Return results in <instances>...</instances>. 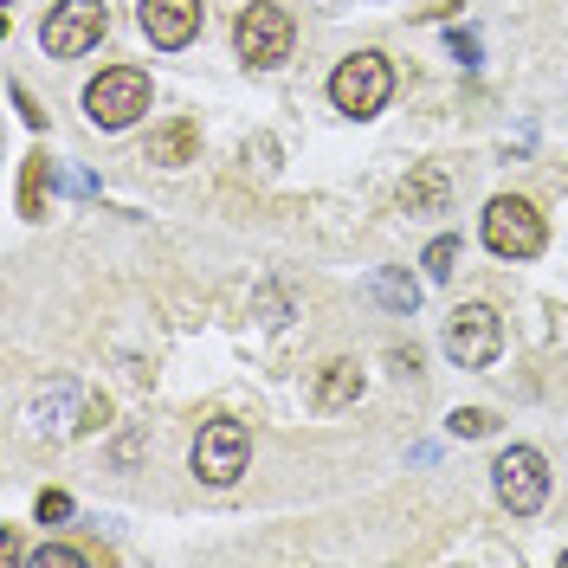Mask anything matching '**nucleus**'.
<instances>
[{"label":"nucleus","instance_id":"f257e3e1","mask_svg":"<svg viewBox=\"0 0 568 568\" xmlns=\"http://www.w3.org/2000/svg\"><path fill=\"white\" fill-rule=\"evenodd\" d=\"M394 98V65L382 59V52H355V59H343V65L329 71V104L343 110V116H382Z\"/></svg>","mask_w":568,"mask_h":568},{"label":"nucleus","instance_id":"f03ea898","mask_svg":"<svg viewBox=\"0 0 568 568\" xmlns=\"http://www.w3.org/2000/svg\"><path fill=\"white\" fill-rule=\"evenodd\" d=\"M491 485H497V504L510 517H536L542 497H549V465H542L536 446H504L491 465Z\"/></svg>","mask_w":568,"mask_h":568},{"label":"nucleus","instance_id":"7ed1b4c3","mask_svg":"<svg viewBox=\"0 0 568 568\" xmlns=\"http://www.w3.org/2000/svg\"><path fill=\"white\" fill-rule=\"evenodd\" d=\"M291 39H297V27H291V13L284 7H272V0H252L246 13L233 20V45H240V59L258 71H272L291 59Z\"/></svg>","mask_w":568,"mask_h":568},{"label":"nucleus","instance_id":"20e7f679","mask_svg":"<svg viewBox=\"0 0 568 568\" xmlns=\"http://www.w3.org/2000/svg\"><path fill=\"white\" fill-rule=\"evenodd\" d=\"M542 240H549V226H542V213L524 194H497L491 207H485V246L497 258H536Z\"/></svg>","mask_w":568,"mask_h":568},{"label":"nucleus","instance_id":"39448f33","mask_svg":"<svg viewBox=\"0 0 568 568\" xmlns=\"http://www.w3.org/2000/svg\"><path fill=\"white\" fill-rule=\"evenodd\" d=\"M142 110H149V78L136 65H116V71H98V84L84 91V116L98 130H130Z\"/></svg>","mask_w":568,"mask_h":568},{"label":"nucleus","instance_id":"423d86ee","mask_svg":"<svg viewBox=\"0 0 568 568\" xmlns=\"http://www.w3.org/2000/svg\"><path fill=\"white\" fill-rule=\"evenodd\" d=\"M104 33H110L104 0H59V7L45 13V27H39V45H45L52 59H78V52H91Z\"/></svg>","mask_w":568,"mask_h":568},{"label":"nucleus","instance_id":"0eeeda50","mask_svg":"<svg viewBox=\"0 0 568 568\" xmlns=\"http://www.w3.org/2000/svg\"><path fill=\"white\" fill-rule=\"evenodd\" d=\"M497 349H504V323H497L491 304H459L453 323H446V355L459 368H491Z\"/></svg>","mask_w":568,"mask_h":568},{"label":"nucleus","instance_id":"6e6552de","mask_svg":"<svg viewBox=\"0 0 568 568\" xmlns=\"http://www.w3.org/2000/svg\"><path fill=\"white\" fill-rule=\"evenodd\" d=\"M252 459V433L240 420H207L201 426V439H194V471L207 478V485H233Z\"/></svg>","mask_w":568,"mask_h":568},{"label":"nucleus","instance_id":"1a4fd4ad","mask_svg":"<svg viewBox=\"0 0 568 568\" xmlns=\"http://www.w3.org/2000/svg\"><path fill=\"white\" fill-rule=\"evenodd\" d=\"M136 20H142V33H149V45L181 52L187 39L201 33V0H142Z\"/></svg>","mask_w":568,"mask_h":568},{"label":"nucleus","instance_id":"9d476101","mask_svg":"<svg viewBox=\"0 0 568 568\" xmlns=\"http://www.w3.org/2000/svg\"><path fill=\"white\" fill-rule=\"evenodd\" d=\"M355 394H362V368H355L349 355H329L317 368V382H311V407L336 414V407H355Z\"/></svg>","mask_w":568,"mask_h":568},{"label":"nucleus","instance_id":"9b49d317","mask_svg":"<svg viewBox=\"0 0 568 568\" xmlns=\"http://www.w3.org/2000/svg\"><path fill=\"white\" fill-rule=\"evenodd\" d=\"M194 149H201V123L194 116H169V123L149 130V162H162V169L194 162Z\"/></svg>","mask_w":568,"mask_h":568},{"label":"nucleus","instance_id":"f8f14e48","mask_svg":"<svg viewBox=\"0 0 568 568\" xmlns=\"http://www.w3.org/2000/svg\"><path fill=\"white\" fill-rule=\"evenodd\" d=\"M446 201H453V181H446V169H414L407 175V187H400V207L407 213H446Z\"/></svg>","mask_w":568,"mask_h":568},{"label":"nucleus","instance_id":"ddd939ff","mask_svg":"<svg viewBox=\"0 0 568 568\" xmlns=\"http://www.w3.org/2000/svg\"><path fill=\"white\" fill-rule=\"evenodd\" d=\"M368 291L388 304L394 317H414V304H420V284L407 278V272H375V278H368Z\"/></svg>","mask_w":568,"mask_h":568},{"label":"nucleus","instance_id":"4468645a","mask_svg":"<svg viewBox=\"0 0 568 568\" xmlns=\"http://www.w3.org/2000/svg\"><path fill=\"white\" fill-rule=\"evenodd\" d=\"M420 265H426V278H433V284H446V278H453V265H459V240H453V233H439V240L420 252Z\"/></svg>","mask_w":568,"mask_h":568},{"label":"nucleus","instance_id":"2eb2a0df","mask_svg":"<svg viewBox=\"0 0 568 568\" xmlns=\"http://www.w3.org/2000/svg\"><path fill=\"white\" fill-rule=\"evenodd\" d=\"M45 187H52V169H45V155H39L33 169H27V187H20V213H45Z\"/></svg>","mask_w":568,"mask_h":568},{"label":"nucleus","instance_id":"dca6fc26","mask_svg":"<svg viewBox=\"0 0 568 568\" xmlns=\"http://www.w3.org/2000/svg\"><path fill=\"white\" fill-rule=\"evenodd\" d=\"M27 562H33V568H84L91 556H84V549H65V542H39Z\"/></svg>","mask_w":568,"mask_h":568},{"label":"nucleus","instance_id":"f3484780","mask_svg":"<svg viewBox=\"0 0 568 568\" xmlns=\"http://www.w3.org/2000/svg\"><path fill=\"white\" fill-rule=\"evenodd\" d=\"M446 426H453V433H459V439H485V433H491V414H485V407H459V414H453V420H446Z\"/></svg>","mask_w":568,"mask_h":568},{"label":"nucleus","instance_id":"a211bd4d","mask_svg":"<svg viewBox=\"0 0 568 568\" xmlns=\"http://www.w3.org/2000/svg\"><path fill=\"white\" fill-rule=\"evenodd\" d=\"M104 426H110V400H104V394H91V400L78 407V420H71V433H104Z\"/></svg>","mask_w":568,"mask_h":568},{"label":"nucleus","instance_id":"6ab92c4d","mask_svg":"<svg viewBox=\"0 0 568 568\" xmlns=\"http://www.w3.org/2000/svg\"><path fill=\"white\" fill-rule=\"evenodd\" d=\"M65 517H71L65 491H39V524H65Z\"/></svg>","mask_w":568,"mask_h":568},{"label":"nucleus","instance_id":"aec40b11","mask_svg":"<svg viewBox=\"0 0 568 568\" xmlns=\"http://www.w3.org/2000/svg\"><path fill=\"white\" fill-rule=\"evenodd\" d=\"M453 59H459V65H478V39H471V33H453Z\"/></svg>","mask_w":568,"mask_h":568},{"label":"nucleus","instance_id":"412c9836","mask_svg":"<svg viewBox=\"0 0 568 568\" xmlns=\"http://www.w3.org/2000/svg\"><path fill=\"white\" fill-rule=\"evenodd\" d=\"M562 562H568V549H562Z\"/></svg>","mask_w":568,"mask_h":568}]
</instances>
